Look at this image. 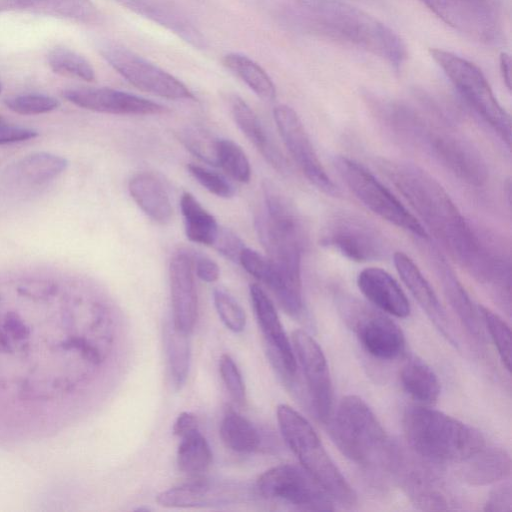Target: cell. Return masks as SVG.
Returning <instances> with one entry per match:
<instances>
[{"instance_id":"cell-33","label":"cell","mask_w":512,"mask_h":512,"mask_svg":"<svg viewBox=\"0 0 512 512\" xmlns=\"http://www.w3.org/2000/svg\"><path fill=\"white\" fill-rule=\"evenodd\" d=\"M25 9L83 22L96 20L98 12L90 0H16Z\"/></svg>"},{"instance_id":"cell-25","label":"cell","mask_w":512,"mask_h":512,"mask_svg":"<svg viewBox=\"0 0 512 512\" xmlns=\"http://www.w3.org/2000/svg\"><path fill=\"white\" fill-rule=\"evenodd\" d=\"M430 255L450 305L469 333L475 338H480L481 330L477 313L465 288L437 250L430 249Z\"/></svg>"},{"instance_id":"cell-20","label":"cell","mask_w":512,"mask_h":512,"mask_svg":"<svg viewBox=\"0 0 512 512\" xmlns=\"http://www.w3.org/2000/svg\"><path fill=\"white\" fill-rule=\"evenodd\" d=\"M166 28L191 46L203 49L206 39L188 14L168 0H114Z\"/></svg>"},{"instance_id":"cell-17","label":"cell","mask_w":512,"mask_h":512,"mask_svg":"<svg viewBox=\"0 0 512 512\" xmlns=\"http://www.w3.org/2000/svg\"><path fill=\"white\" fill-rule=\"evenodd\" d=\"M249 292L257 321L268 345L271 361L285 377L291 379L297 370L296 358L275 306L259 285L251 284Z\"/></svg>"},{"instance_id":"cell-23","label":"cell","mask_w":512,"mask_h":512,"mask_svg":"<svg viewBox=\"0 0 512 512\" xmlns=\"http://www.w3.org/2000/svg\"><path fill=\"white\" fill-rule=\"evenodd\" d=\"M235 496L239 494L233 488L195 479L161 492L156 501L164 507L190 508L229 502Z\"/></svg>"},{"instance_id":"cell-5","label":"cell","mask_w":512,"mask_h":512,"mask_svg":"<svg viewBox=\"0 0 512 512\" xmlns=\"http://www.w3.org/2000/svg\"><path fill=\"white\" fill-rule=\"evenodd\" d=\"M330 419L332 439L348 459L367 466L390 459L385 430L362 398L345 396Z\"/></svg>"},{"instance_id":"cell-29","label":"cell","mask_w":512,"mask_h":512,"mask_svg":"<svg viewBox=\"0 0 512 512\" xmlns=\"http://www.w3.org/2000/svg\"><path fill=\"white\" fill-rule=\"evenodd\" d=\"M180 208L187 238L195 243L212 246L219 228L214 216L189 192L182 194Z\"/></svg>"},{"instance_id":"cell-36","label":"cell","mask_w":512,"mask_h":512,"mask_svg":"<svg viewBox=\"0 0 512 512\" xmlns=\"http://www.w3.org/2000/svg\"><path fill=\"white\" fill-rule=\"evenodd\" d=\"M218 166L233 179L247 183L251 178V167L242 148L229 139L218 140Z\"/></svg>"},{"instance_id":"cell-8","label":"cell","mask_w":512,"mask_h":512,"mask_svg":"<svg viewBox=\"0 0 512 512\" xmlns=\"http://www.w3.org/2000/svg\"><path fill=\"white\" fill-rule=\"evenodd\" d=\"M410 143L425 150L468 185L479 187L487 181L485 162L472 144L426 118L415 128Z\"/></svg>"},{"instance_id":"cell-31","label":"cell","mask_w":512,"mask_h":512,"mask_svg":"<svg viewBox=\"0 0 512 512\" xmlns=\"http://www.w3.org/2000/svg\"><path fill=\"white\" fill-rule=\"evenodd\" d=\"M220 436L229 449L238 453L253 452L260 444L258 430L232 409H228L222 418Z\"/></svg>"},{"instance_id":"cell-12","label":"cell","mask_w":512,"mask_h":512,"mask_svg":"<svg viewBox=\"0 0 512 512\" xmlns=\"http://www.w3.org/2000/svg\"><path fill=\"white\" fill-rule=\"evenodd\" d=\"M320 243L356 262L380 260L388 251L386 240L372 224L350 214L329 219L322 229Z\"/></svg>"},{"instance_id":"cell-47","label":"cell","mask_w":512,"mask_h":512,"mask_svg":"<svg viewBox=\"0 0 512 512\" xmlns=\"http://www.w3.org/2000/svg\"><path fill=\"white\" fill-rule=\"evenodd\" d=\"M190 257L192 259V264L195 268L196 275L201 280L212 283L219 278V267L212 259L201 253H194V255Z\"/></svg>"},{"instance_id":"cell-43","label":"cell","mask_w":512,"mask_h":512,"mask_svg":"<svg viewBox=\"0 0 512 512\" xmlns=\"http://www.w3.org/2000/svg\"><path fill=\"white\" fill-rule=\"evenodd\" d=\"M212 247L226 259L239 263L245 245L232 230L219 226Z\"/></svg>"},{"instance_id":"cell-45","label":"cell","mask_w":512,"mask_h":512,"mask_svg":"<svg viewBox=\"0 0 512 512\" xmlns=\"http://www.w3.org/2000/svg\"><path fill=\"white\" fill-rule=\"evenodd\" d=\"M37 136L38 132L34 129L7 124L5 121L0 123V145L23 142Z\"/></svg>"},{"instance_id":"cell-22","label":"cell","mask_w":512,"mask_h":512,"mask_svg":"<svg viewBox=\"0 0 512 512\" xmlns=\"http://www.w3.org/2000/svg\"><path fill=\"white\" fill-rule=\"evenodd\" d=\"M230 107L236 125L246 138L274 169L286 173L288 162L258 115L237 95L231 97Z\"/></svg>"},{"instance_id":"cell-34","label":"cell","mask_w":512,"mask_h":512,"mask_svg":"<svg viewBox=\"0 0 512 512\" xmlns=\"http://www.w3.org/2000/svg\"><path fill=\"white\" fill-rule=\"evenodd\" d=\"M188 333L169 325L165 330V343L173 383L180 389L186 382L190 365Z\"/></svg>"},{"instance_id":"cell-49","label":"cell","mask_w":512,"mask_h":512,"mask_svg":"<svg viewBox=\"0 0 512 512\" xmlns=\"http://www.w3.org/2000/svg\"><path fill=\"white\" fill-rule=\"evenodd\" d=\"M500 71L505 85L511 89V59L506 53L500 54Z\"/></svg>"},{"instance_id":"cell-18","label":"cell","mask_w":512,"mask_h":512,"mask_svg":"<svg viewBox=\"0 0 512 512\" xmlns=\"http://www.w3.org/2000/svg\"><path fill=\"white\" fill-rule=\"evenodd\" d=\"M169 283L173 326L190 333L197 320L198 299L193 276L192 259L188 253H177L170 261Z\"/></svg>"},{"instance_id":"cell-21","label":"cell","mask_w":512,"mask_h":512,"mask_svg":"<svg viewBox=\"0 0 512 512\" xmlns=\"http://www.w3.org/2000/svg\"><path fill=\"white\" fill-rule=\"evenodd\" d=\"M362 294L380 310L399 318L409 316L411 308L398 282L385 270L367 267L357 277Z\"/></svg>"},{"instance_id":"cell-9","label":"cell","mask_w":512,"mask_h":512,"mask_svg":"<svg viewBox=\"0 0 512 512\" xmlns=\"http://www.w3.org/2000/svg\"><path fill=\"white\" fill-rule=\"evenodd\" d=\"M98 49L106 62L138 89L173 100L195 98L179 79L128 48L106 41Z\"/></svg>"},{"instance_id":"cell-44","label":"cell","mask_w":512,"mask_h":512,"mask_svg":"<svg viewBox=\"0 0 512 512\" xmlns=\"http://www.w3.org/2000/svg\"><path fill=\"white\" fill-rule=\"evenodd\" d=\"M239 263L251 276L261 282H264L270 270L268 258L247 247L241 252Z\"/></svg>"},{"instance_id":"cell-28","label":"cell","mask_w":512,"mask_h":512,"mask_svg":"<svg viewBox=\"0 0 512 512\" xmlns=\"http://www.w3.org/2000/svg\"><path fill=\"white\" fill-rule=\"evenodd\" d=\"M400 380L406 393L422 405L434 404L440 394V382L430 366L412 358L402 367Z\"/></svg>"},{"instance_id":"cell-30","label":"cell","mask_w":512,"mask_h":512,"mask_svg":"<svg viewBox=\"0 0 512 512\" xmlns=\"http://www.w3.org/2000/svg\"><path fill=\"white\" fill-rule=\"evenodd\" d=\"M223 64L261 99L272 101L275 98L276 89L272 79L259 64L248 56L229 53L223 57Z\"/></svg>"},{"instance_id":"cell-2","label":"cell","mask_w":512,"mask_h":512,"mask_svg":"<svg viewBox=\"0 0 512 512\" xmlns=\"http://www.w3.org/2000/svg\"><path fill=\"white\" fill-rule=\"evenodd\" d=\"M304 26L357 46L399 69L407 57L401 38L368 13L340 0H299Z\"/></svg>"},{"instance_id":"cell-4","label":"cell","mask_w":512,"mask_h":512,"mask_svg":"<svg viewBox=\"0 0 512 512\" xmlns=\"http://www.w3.org/2000/svg\"><path fill=\"white\" fill-rule=\"evenodd\" d=\"M281 434L301 466L322 486L333 501L345 507L356 503V494L325 450L311 424L292 407H277Z\"/></svg>"},{"instance_id":"cell-7","label":"cell","mask_w":512,"mask_h":512,"mask_svg":"<svg viewBox=\"0 0 512 512\" xmlns=\"http://www.w3.org/2000/svg\"><path fill=\"white\" fill-rule=\"evenodd\" d=\"M333 164L349 190L370 211L423 240L428 239L418 218L366 168L345 156L335 157Z\"/></svg>"},{"instance_id":"cell-38","label":"cell","mask_w":512,"mask_h":512,"mask_svg":"<svg viewBox=\"0 0 512 512\" xmlns=\"http://www.w3.org/2000/svg\"><path fill=\"white\" fill-rule=\"evenodd\" d=\"M478 309L503 365L510 371L511 333L509 326L499 315L495 314L489 308L480 305Z\"/></svg>"},{"instance_id":"cell-6","label":"cell","mask_w":512,"mask_h":512,"mask_svg":"<svg viewBox=\"0 0 512 512\" xmlns=\"http://www.w3.org/2000/svg\"><path fill=\"white\" fill-rule=\"evenodd\" d=\"M430 54L466 103L509 146L510 115L498 102L482 71L474 63L446 50L430 49Z\"/></svg>"},{"instance_id":"cell-24","label":"cell","mask_w":512,"mask_h":512,"mask_svg":"<svg viewBox=\"0 0 512 512\" xmlns=\"http://www.w3.org/2000/svg\"><path fill=\"white\" fill-rule=\"evenodd\" d=\"M131 197L154 222L165 225L172 218V206L162 182L152 173L134 175L128 184Z\"/></svg>"},{"instance_id":"cell-15","label":"cell","mask_w":512,"mask_h":512,"mask_svg":"<svg viewBox=\"0 0 512 512\" xmlns=\"http://www.w3.org/2000/svg\"><path fill=\"white\" fill-rule=\"evenodd\" d=\"M292 342L314 413L319 421L326 423L332 414L333 388L324 353L318 343L303 330L293 331Z\"/></svg>"},{"instance_id":"cell-35","label":"cell","mask_w":512,"mask_h":512,"mask_svg":"<svg viewBox=\"0 0 512 512\" xmlns=\"http://www.w3.org/2000/svg\"><path fill=\"white\" fill-rule=\"evenodd\" d=\"M47 60L52 71L57 74L76 77L87 82L95 79V71L89 61L69 48H54L49 52Z\"/></svg>"},{"instance_id":"cell-39","label":"cell","mask_w":512,"mask_h":512,"mask_svg":"<svg viewBox=\"0 0 512 512\" xmlns=\"http://www.w3.org/2000/svg\"><path fill=\"white\" fill-rule=\"evenodd\" d=\"M4 104L9 110L21 115L49 113L56 110L60 105L56 98L40 93L11 96L4 100Z\"/></svg>"},{"instance_id":"cell-26","label":"cell","mask_w":512,"mask_h":512,"mask_svg":"<svg viewBox=\"0 0 512 512\" xmlns=\"http://www.w3.org/2000/svg\"><path fill=\"white\" fill-rule=\"evenodd\" d=\"M68 167L66 158L49 152L26 155L10 168L9 175L19 185L37 187L44 185Z\"/></svg>"},{"instance_id":"cell-3","label":"cell","mask_w":512,"mask_h":512,"mask_svg":"<svg viewBox=\"0 0 512 512\" xmlns=\"http://www.w3.org/2000/svg\"><path fill=\"white\" fill-rule=\"evenodd\" d=\"M402 423L409 445L429 460L463 464L486 446L478 430L427 406L407 408Z\"/></svg>"},{"instance_id":"cell-41","label":"cell","mask_w":512,"mask_h":512,"mask_svg":"<svg viewBox=\"0 0 512 512\" xmlns=\"http://www.w3.org/2000/svg\"><path fill=\"white\" fill-rule=\"evenodd\" d=\"M187 168L197 182L210 193L221 198H230L235 194L234 186L223 175L193 163Z\"/></svg>"},{"instance_id":"cell-51","label":"cell","mask_w":512,"mask_h":512,"mask_svg":"<svg viewBox=\"0 0 512 512\" xmlns=\"http://www.w3.org/2000/svg\"><path fill=\"white\" fill-rule=\"evenodd\" d=\"M3 121H4L3 118L0 116V123L3 122Z\"/></svg>"},{"instance_id":"cell-32","label":"cell","mask_w":512,"mask_h":512,"mask_svg":"<svg viewBox=\"0 0 512 512\" xmlns=\"http://www.w3.org/2000/svg\"><path fill=\"white\" fill-rule=\"evenodd\" d=\"M211 461L210 446L199 430L181 438L177 449V466L181 472L197 476L208 469Z\"/></svg>"},{"instance_id":"cell-16","label":"cell","mask_w":512,"mask_h":512,"mask_svg":"<svg viewBox=\"0 0 512 512\" xmlns=\"http://www.w3.org/2000/svg\"><path fill=\"white\" fill-rule=\"evenodd\" d=\"M63 97L80 108L106 114L154 115L166 111L157 102L107 87L67 89Z\"/></svg>"},{"instance_id":"cell-10","label":"cell","mask_w":512,"mask_h":512,"mask_svg":"<svg viewBox=\"0 0 512 512\" xmlns=\"http://www.w3.org/2000/svg\"><path fill=\"white\" fill-rule=\"evenodd\" d=\"M257 489L265 498L283 501L299 510H334L332 498L302 466L283 464L270 468L258 478Z\"/></svg>"},{"instance_id":"cell-13","label":"cell","mask_w":512,"mask_h":512,"mask_svg":"<svg viewBox=\"0 0 512 512\" xmlns=\"http://www.w3.org/2000/svg\"><path fill=\"white\" fill-rule=\"evenodd\" d=\"M455 30L477 41L497 43L502 34L495 0H421Z\"/></svg>"},{"instance_id":"cell-27","label":"cell","mask_w":512,"mask_h":512,"mask_svg":"<svg viewBox=\"0 0 512 512\" xmlns=\"http://www.w3.org/2000/svg\"><path fill=\"white\" fill-rule=\"evenodd\" d=\"M463 476L471 484L484 485L506 478L510 474L511 461L501 448L487 447L466 461Z\"/></svg>"},{"instance_id":"cell-46","label":"cell","mask_w":512,"mask_h":512,"mask_svg":"<svg viewBox=\"0 0 512 512\" xmlns=\"http://www.w3.org/2000/svg\"><path fill=\"white\" fill-rule=\"evenodd\" d=\"M512 503L510 482H506L494 489L485 504L486 511H509Z\"/></svg>"},{"instance_id":"cell-11","label":"cell","mask_w":512,"mask_h":512,"mask_svg":"<svg viewBox=\"0 0 512 512\" xmlns=\"http://www.w3.org/2000/svg\"><path fill=\"white\" fill-rule=\"evenodd\" d=\"M341 307L346 321L371 356L392 360L403 352L404 334L388 316L353 298L342 300Z\"/></svg>"},{"instance_id":"cell-48","label":"cell","mask_w":512,"mask_h":512,"mask_svg":"<svg viewBox=\"0 0 512 512\" xmlns=\"http://www.w3.org/2000/svg\"><path fill=\"white\" fill-rule=\"evenodd\" d=\"M198 430V420L193 413L182 412L173 425V433L180 439Z\"/></svg>"},{"instance_id":"cell-19","label":"cell","mask_w":512,"mask_h":512,"mask_svg":"<svg viewBox=\"0 0 512 512\" xmlns=\"http://www.w3.org/2000/svg\"><path fill=\"white\" fill-rule=\"evenodd\" d=\"M393 262L401 280L429 319L450 343L457 345L449 318L418 266L403 252H396L393 255Z\"/></svg>"},{"instance_id":"cell-42","label":"cell","mask_w":512,"mask_h":512,"mask_svg":"<svg viewBox=\"0 0 512 512\" xmlns=\"http://www.w3.org/2000/svg\"><path fill=\"white\" fill-rule=\"evenodd\" d=\"M219 371L226 389L234 401L240 405L244 404L246 400L245 384L236 363L228 354H223L220 357Z\"/></svg>"},{"instance_id":"cell-50","label":"cell","mask_w":512,"mask_h":512,"mask_svg":"<svg viewBox=\"0 0 512 512\" xmlns=\"http://www.w3.org/2000/svg\"><path fill=\"white\" fill-rule=\"evenodd\" d=\"M2 92V83L0 81V93Z\"/></svg>"},{"instance_id":"cell-40","label":"cell","mask_w":512,"mask_h":512,"mask_svg":"<svg viewBox=\"0 0 512 512\" xmlns=\"http://www.w3.org/2000/svg\"><path fill=\"white\" fill-rule=\"evenodd\" d=\"M213 299L216 311L224 325L235 333L243 331L246 325V314L236 299L220 288L214 290Z\"/></svg>"},{"instance_id":"cell-14","label":"cell","mask_w":512,"mask_h":512,"mask_svg":"<svg viewBox=\"0 0 512 512\" xmlns=\"http://www.w3.org/2000/svg\"><path fill=\"white\" fill-rule=\"evenodd\" d=\"M273 116L286 148L308 181L323 193L338 196V187L324 169L295 110L281 104L274 108Z\"/></svg>"},{"instance_id":"cell-37","label":"cell","mask_w":512,"mask_h":512,"mask_svg":"<svg viewBox=\"0 0 512 512\" xmlns=\"http://www.w3.org/2000/svg\"><path fill=\"white\" fill-rule=\"evenodd\" d=\"M179 140L193 155L212 166H218V140L202 128H184L178 133Z\"/></svg>"},{"instance_id":"cell-1","label":"cell","mask_w":512,"mask_h":512,"mask_svg":"<svg viewBox=\"0 0 512 512\" xmlns=\"http://www.w3.org/2000/svg\"><path fill=\"white\" fill-rule=\"evenodd\" d=\"M377 166L450 256L479 282L488 281L500 261L497 242L475 229L422 168L394 159H380Z\"/></svg>"}]
</instances>
